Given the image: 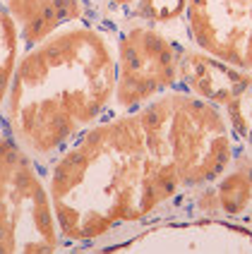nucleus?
Wrapping results in <instances>:
<instances>
[{
  "label": "nucleus",
  "mask_w": 252,
  "mask_h": 254,
  "mask_svg": "<svg viewBox=\"0 0 252 254\" xmlns=\"http://www.w3.org/2000/svg\"><path fill=\"white\" fill-rule=\"evenodd\" d=\"M65 252H106L144 228L178 218V175L147 141L137 111L111 113L46 166Z\"/></svg>",
  "instance_id": "f257e3e1"
},
{
  "label": "nucleus",
  "mask_w": 252,
  "mask_h": 254,
  "mask_svg": "<svg viewBox=\"0 0 252 254\" xmlns=\"http://www.w3.org/2000/svg\"><path fill=\"white\" fill-rule=\"evenodd\" d=\"M115 22L84 17L24 48L0 125L41 166L113 113Z\"/></svg>",
  "instance_id": "f03ea898"
},
{
  "label": "nucleus",
  "mask_w": 252,
  "mask_h": 254,
  "mask_svg": "<svg viewBox=\"0 0 252 254\" xmlns=\"http://www.w3.org/2000/svg\"><path fill=\"white\" fill-rule=\"evenodd\" d=\"M137 115L147 141L185 192L214 183L238 154L221 111L180 86L137 108Z\"/></svg>",
  "instance_id": "7ed1b4c3"
},
{
  "label": "nucleus",
  "mask_w": 252,
  "mask_h": 254,
  "mask_svg": "<svg viewBox=\"0 0 252 254\" xmlns=\"http://www.w3.org/2000/svg\"><path fill=\"white\" fill-rule=\"evenodd\" d=\"M65 252L43 166L0 125V254Z\"/></svg>",
  "instance_id": "20e7f679"
},
{
  "label": "nucleus",
  "mask_w": 252,
  "mask_h": 254,
  "mask_svg": "<svg viewBox=\"0 0 252 254\" xmlns=\"http://www.w3.org/2000/svg\"><path fill=\"white\" fill-rule=\"evenodd\" d=\"M185 29L156 27L140 19L115 22V99L113 113H132L156 96L178 89Z\"/></svg>",
  "instance_id": "39448f33"
},
{
  "label": "nucleus",
  "mask_w": 252,
  "mask_h": 254,
  "mask_svg": "<svg viewBox=\"0 0 252 254\" xmlns=\"http://www.w3.org/2000/svg\"><path fill=\"white\" fill-rule=\"evenodd\" d=\"M178 86L216 106L238 149L252 151V70L236 67L190 43L180 58Z\"/></svg>",
  "instance_id": "423d86ee"
},
{
  "label": "nucleus",
  "mask_w": 252,
  "mask_h": 254,
  "mask_svg": "<svg viewBox=\"0 0 252 254\" xmlns=\"http://www.w3.org/2000/svg\"><path fill=\"white\" fill-rule=\"evenodd\" d=\"M106 252H252V223L187 216L144 228Z\"/></svg>",
  "instance_id": "0eeeda50"
},
{
  "label": "nucleus",
  "mask_w": 252,
  "mask_h": 254,
  "mask_svg": "<svg viewBox=\"0 0 252 254\" xmlns=\"http://www.w3.org/2000/svg\"><path fill=\"white\" fill-rule=\"evenodd\" d=\"M185 29L199 51L252 70V0H187Z\"/></svg>",
  "instance_id": "6e6552de"
},
{
  "label": "nucleus",
  "mask_w": 252,
  "mask_h": 254,
  "mask_svg": "<svg viewBox=\"0 0 252 254\" xmlns=\"http://www.w3.org/2000/svg\"><path fill=\"white\" fill-rule=\"evenodd\" d=\"M187 216L252 223V151L238 149L233 163L214 183L187 190L178 204V218Z\"/></svg>",
  "instance_id": "1a4fd4ad"
},
{
  "label": "nucleus",
  "mask_w": 252,
  "mask_h": 254,
  "mask_svg": "<svg viewBox=\"0 0 252 254\" xmlns=\"http://www.w3.org/2000/svg\"><path fill=\"white\" fill-rule=\"evenodd\" d=\"M0 2L12 17L22 51L36 46L70 22L96 14L89 0H0Z\"/></svg>",
  "instance_id": "9d476101"
},
{
  "label": "nucleus",
  "mask_w": 252,
  "mask_h": 254,
  "mask_svg": "<svg viewBox=\"0 0 252 254\" xmlns=\"http://www.w3.org/2000/svg\"><path fill=\"white\" fill-rule=\"evenodd\" d=\"M185 7H187V0H137L132 10L127 12V17L149 22L156 27L185 29Z\"/></svg>",
  "instance_id": "9b49d317"
},
{
  "label": "nucleus",
  "mask_w": 252,
  "mask_h": 254,
  "mask_svg": "<svg viewBox=\"0 0 252 254\" xmlns=\"http://www.w3.org/2000/svg\"><path fill=\"white\" fill-rule=\"evenodd\" d=\"M19 53H22V46H19L17 27L0 2V113H2V103L7 96V86H10Z\"/></svg>",
  "instance_id": "f8f14e48"
},
{
  "label": "nucleus",
  "mask_w": 252,
  "mask_h": 254,
  "mask_svg": "<svg viewBox=\"0 0 252 254\" xmlns=\"http://www.w3.org/2000/svg\"><path fill=\"white\" fill-rule=\"evenodd\" d=\"M94 12L103 19H111V22H120L123 17H127V12L132 10V5L137 0H89Z\"/></svg>",
  "instance_id": "ddd939ff"
}]
</instances>
